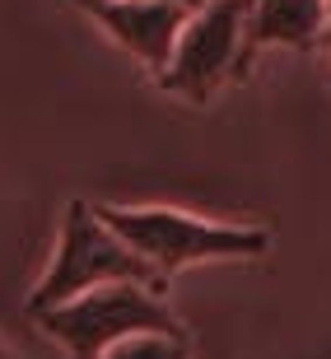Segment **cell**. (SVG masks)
Returning <instances> with one entry per match:
<instances>
[{
    "mask_svg": "<svg viewBox=\"0 0 331 359\" xmlns=\"http://www.w3.org/2000/svg\"><path fill=\"white\" fill-rule=\"evenodd\" d=\"M80 5H93V0H80Z\"/></svg>",
    "mask_w": 331,
    "mask_h": 359,
    "instance_id": "obj_11",
    "label": "cell"
},
{
    "mask_svg": "<svg viewBox=\"0 0 331 359\" xmlns=\"http://www.w3.org/2000/svg\"><path fill=\"white\" fill-rule=\"evenodd\" d=\"M0 359H14V355H10V346H5V341H0Z\"/></svg>",
    "mask_w": 331,
    "mask_h": 359,
    "instance_id": "obj_10",
    "label": "cell"
},
{
    "mask_svg": "<svg viewBox=\"0 0 331 359\" xmlns=\"http://www.w3.org/2000/svg\"><path fill=\"white\" fill-rule=\"evenodd\" d=\"M327 42V0H252L243 24V66L262 47L313 52Z\"/></svg>",
    "mask_w": 331,
    "mask_h": 359,
    "instance_id": "obj_6",
    "label": "cell"
},
{
    "mask_svg": "<svg viewBox=\"0 0 331 359\" xmlns=\"http://www.w3.org/2000/svg\"><path fill=\"white\" fill-rule=\"evenodd\" d=\"M103 285H145V290L163 294L168 280L159 271L140 262V257L126 248V243L103 224V215L93 210L89 201H70L66 219H61V238H56V252L47 262V271L38 276L33 294H28V313L38 318L56 304H70L89 290H103Z\"/></svg>",
    "mask_w": 331,
    "mask_h": 359,
    "instance_id": "obj_2",
    "label": "cell"
},
{
    "mask_svg": "<svg viewBox=\"0 0 331 359\" xmlns=\"http://www.w3.org/2000/svg\"><path fill=\"white\" fill-rule=\"evenodd\" d=\"M252 0H205L191 10L168 66L159 70V89L187 103H210L234 75H243V24Z\"/></svg>",
    "mask_w": 331,
    "mask_h": 359,
    "instance_id": "obj_4",
    "label": "cell"
},
{
    "mask_svg": "<svg viewBox=\"0 0 331 359\" xmlns=\"http://www.w3.org/2000/svg\"><path fill=\"white\" fill-rule=\"evenodd\" d=\"M38 327L61 350H70V359H103L112 346L131 341V336H145V332L187 336L177 313H168L163 294L145 290V285L89 290L80 299H70V304H56L47 313H38Z\"/></svg>",
    "mask_w": 331,
    "mask_h": 359,
    "instance_id": "obj_3",
    "label": "cell"
},
{
    "mask_svg": "<svg viewBox=\"0 0 331 359\" xmlns=\"http://www.w3.org/2000/svg\"><path fill=\"white\" fill-rule=\"evenodd\" d=\"M84 10H89L93 24L107 28L140 66L154 70V80H159V70L168 66L173 47H177L187 19H191V10L168 5V0H93Z\"/></svg>",
    "mask_w": 331,
    "mask_h": 359,
    "instance_id": "obj_5",
    "label": "cell"
},
{
    "mask_svg": "<svg viewBox=\"0 0 331 359\" xmlns=\"http://www.w3.org/2000/svg\"><path fill=\"white\" fill-rule=\"evenodd\" d=\"M98 215L163 280L182 266H201V262L266 257V248H271L266 229L219 224V219H201V215H187V210H168V205H103Z\"/></svg>",
    "mask_w": 331,
    "mask_h": 359,
    "instance_id": "obj_1",
    "label": "cell"
},
{
    "mask_svg": "<svg viewBox=\"0 0 331 359\" xmlns=\"http://www.w3.org/2000/svg\"><path fill=\"white\" fill-rule=\"evenodd\" d=\"M103 359H191V350H187V336L145 332V336H131V341L112 346Z\"/></svg>",
    "mask_w": 331,
    "mask_h": 359,
    "instance_id": "obj_7",
    "label": "cell"
},
{
    "mask_svg": "<svg viewBox=\"0 0 331 359\" xmlns=\"http://www.w3.org/2000/svg\"><path fill=\"white\" fill-rule=\"evenodd\" d=\"M168 5H182V10H201L205 0H168Z\"/></svg>",
    "mask_w": 331,
    "mask_h": 359,
    "instance_id": "obj_8",
    "label": "cell"
},
{
    "mask_svg": "<svg viewBox=\"0 0 331 359\" xmlns=\"http://www.w3.org/2000/svg\"><path fill=\"white\" fill-rule=\"evenodd\" d=\"M327 47H331V0H327Z\"/></svg>",
    "mask_w": 331,
    "mask_h": 359,
    "instance_id": "obj_9",
    "label": "cell"
}]
</instances>
